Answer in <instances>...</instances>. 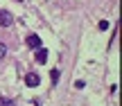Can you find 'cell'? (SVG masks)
Masks as SVG:
<instances>
[{
  "instance_id": "cell-1",
  "label": "cell",
  "mask_w": 122,
  "mask_h": 106,
  "mask_svg": "<svg viewBox=\"0 0 122 106\" xmlns=\"http://www.w3.org/2000/svg\"><path fill=\"white\" fill-rule=\"evenodd\" d=\"M41 84V77L36 75V72H30V75H25V86H30V88H34V86Z\"/></svg>"
},
{
  "instance_id": "cell-2",
  "label": "cell",
  "mask_w": 122,
  "mask_h": 106,
  "mask_svg": "<svg viewBox=\"0 0 122 106\" xmlns=\"http://www.w3.org/2000/svg\"><path fill=\"white\" fill-rule=\"evenodd\" d=\"M11 23H14V16L9 11H5V9H0V25H2V27H9Z\"/></svg>"
},
{
  "instance_id": "cell-3",
  "label": "cell",
  "mask_w": 122,
  "mask_h": 106,
  "mask_svg": "<svg viewBox=\"0 0 122 106\" xmlns=\"http://www.w3.org/2000/svg\"><path fill=\"white\" fill-rule=\"evenodd\" d=\"M34 59H36V63H39V66H41V63H45V61H48V50H45V48H36Z\"/></svg>"
},
{
  "instance_id": "cell-4",
  "label": "cell",
  "mask_w": 122,
  "mask_h": 106,
  "mask_svg": "<svg viewBox=\"0 0 122 106\" xmlns=\"http://www.w3.org/2000/svg\"><path fill=\"white\" fill-rule=\"evenodd\" d=\"M27 45H30V48H41V36H36V34H30L27 36Z\"/></svg>"
},
{
  "instance_id": "cell-5",
  "label": "cell",
  "mask_w": 122,
  "mask_h": 106,
  "mask_svg": "<svg viewBox=\"0 0 122 106\" xmlns=\"http://www.w3.org/2000/svg\"><path fill=\"white\" fill-rule=\"evenodd\" d=\"M59 77H61V72L57 70V68H54V70H52V72H50V79H52V81H54V84H57V81H59Z\"/></svg>"
},
{
  "instance_id": "cell-6",
  "label": "cell",
  "mask_w": 122,
  "mask_h": 106,
  "mask_svg": "<svg viewBox=\"0 0 122 106\" xmlns=\"http://www.w3.org/2000/svg\"><path fill=\"white\" fill-rule=\"evenodd\" d=\"M97 27H100L102 32H104V29H109V20H100V25H97Z\"/></svg>"
},
{
  "instance_id": "cell-7",
  "label": "cell",
  "mask_w": 122,
  "mask_h": 106,
  "mask_svg": "<svg viewBox=\"0 0 122 106\" xmlns=\"http://www.w3.org/2000/svg\"><path fill=\"white\" fill-rule=\"evenodd\" d=\"M0 106H11V99H7V97H0Z\"/></svg>"
},
{
  "instance_id": "cell-8",
  "label": "cell",
  "mask_w": 122,
  "mask_h": 106,
  "mask_svg": "<svg viewBox=\"0 0 122 106\" xmlns=\"http://www.w3.org/2000/svg\"><path fill=\"white\" fill-rule=\"evenodd\" d=\"M5 54H7V48H5V45L0 43V61H2V59H5Z\"/></svg>"
}]
</instances>
